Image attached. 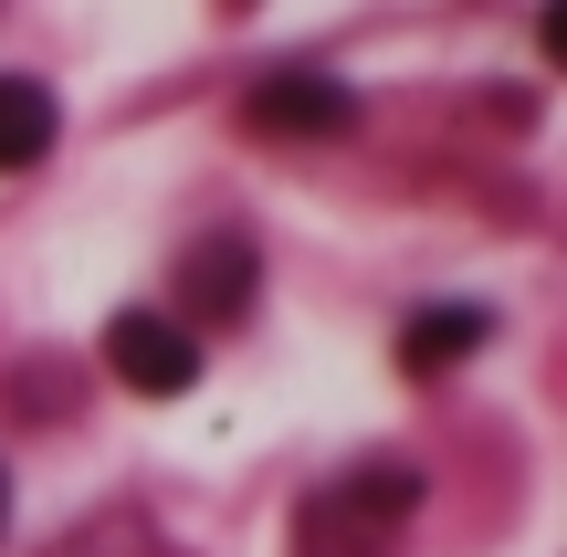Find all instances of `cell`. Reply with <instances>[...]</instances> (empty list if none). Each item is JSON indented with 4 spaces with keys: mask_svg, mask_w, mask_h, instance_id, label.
<instances>
[{
    "mask_svg": "<svg viewBox=\"0 0 567 557\" xmlns=\"http://www.w3.org/2000/svg\"><path fill=\"white\" fill-rule=\"evenodd\" d=\"M410 516H421V474L410 463H347L337 484L305 495L295 557H400Z\"/></svg>",
    "mask_w": 567,
    "mask_h": 557,
    "instance_id": "obj_1",
    "label": "cell"
},
{
    "mask_svg": "<svg viewBox=\"0 0 567 557\" xmlns=\"http://www.w3.org/2000/svg\"><path fill=\"white\" fill-rule=\"evenodd\" d=\"M243 126L252 137H347L358 126V95H347L337 74H316V63H284L243 95Z\"/></svg>",
    "mask_w": 567,
    "mask_h": 557,
    "instance_id": "obj_3",
    "label": "cell"
},
{
    "mask_svg": "<svg viewBox=\"0 0 567 557\" xmlns=\"http://www.w3.org/2000/svg\"><path fill=\"white\" fill-rule=\"evenodd\" d=\"M231 11H243V0H231Z\"/></svg>",
    "mask_w": 567,
    "mask_h": 557,
    "instance_id": "obj_8",
    "label": "cell"
},
{
    "mask_svg": "<svg viewBox=\"0 0 567 557\" xmlns=\"http://www.w3.org/2000/svg\"><path fill=\"white\" fill-rule=\"evenodd\" d=\"M53 137H63V105H53V84H32V74H0V168H42V158H53Z\"/></svg>",
    "mask_w": 567,
    "mask_h": 557,
    "instance_id": "obj_5",
    "label": "cell"
},
{
    "mask_svg": "<svg viewBox=\"0 0 567 557\" xmlns=\"http://www.w3.org/2000/svg\"><path fill=\"white\" fill-rule=\"evenodd\" d=\"M484 337H494V306H421L400 327V369L410 379H442V369H463Z\"/></svg>",
    "mask_w": 567,
    "mask_h": 557,
    "instance_id": "obj_4",
    "label": "cell"
},
{
    "mask_svg": "<svg viewBox=\"0 0 567 557\" xmlns=\"http://www.w3.org/2000/svg\"><path fill=\"white\" fill-rule=\"evenodd\" d=\"M105 369H116L137 400H179L189 379H200V337H189L179 316H147V306H126L116 327H105Z\"/></svg>",
    "mask_w": 567,
    "mask_h": 557,
    "instance_id": "obj_2",
    "label": "cell"
},
{
    "mask_svg": "<svg viewBox=\"0 0 567 557\" xmlns=\"http://www.w3.org/2000/svg\"><path fill=\"white\" fill-rule=\"evenodd\" d=\"M0 537H11V474H0Z\"/></svg>",
    "mask_w": 567,
    "mask_h": 557,
    "instance_id": "obj_7",
    "label": "cell"
},
{
    "mask_svg": "<svg viewBox=\"0 0 567 557\" xmlns=\"http://www.w3.org/2000/svg\"><path fill=\"white\" fill-rule=\"evenodd\" d=\"M179 295H189V316H243L252 306V243H189Z\"/></svg>",
    "mask_w": 567,
    "mask_h": 557,
    "instance_id": "obj_6",
    "label": "cell"
}]
</instances>
